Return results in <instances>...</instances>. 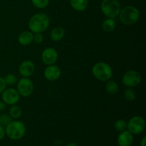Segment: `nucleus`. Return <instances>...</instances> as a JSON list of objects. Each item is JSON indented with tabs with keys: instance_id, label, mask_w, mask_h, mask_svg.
Returning a JSON list of instances; mask_svg holds the SVG:
<instances>
[{
	"instance_id": "nucleus-3",
	"label": "nucleus",
	"mask_w": 146,
	"mask_h": 146,
	"mask_svg": "<svg viewBox=\"0 0 146 146\" xmlns=\"http://www.w3.org/2000/svg\"><path fill=\"white\" fill-rule=\"evenodd\" d=\"M120 20L125 25H132L136 23L140 18L139 10L133 6H126L119 13Z\"/></svg>"
},
{
	"instance_id": "nucleus-13",
	"label": "nucleus",
	"mask_w": 146,
	"mask_h": 146,
	"mask_svg": "<svg viewBox=\"0 0 146 146\" xmlns=\"http://www.w3.org/2000/svg\"><path fill=\"white\" fill-rule=\"evenodd\" d=\"M117 142L119 146H131L133 143V135L128 131H123L118 135Z\"/></svg>"
},
{
	"instance_id": "nucleus-9",
	"label": "nucleus",
	"mask_w": 146,
	"mask_h": 146,
	"mask_svg": "<svg viewBox=\"0 0 146 146\" xmlns=\"http://www.w3.org/2000/svg\"><path fill=\"white\" fill-rule=\"evenodd\" d=\"M1 94H2L1 95L2 101H4L7 105H15L19 101V94L18 93L17 90L14 89V88H9L5 89Z\"/></svg>"
},
{
	"instance_id": "nucleus-4",
	"label": "nucleus",
	"mask_w": 146,
	"mask_h": 146,
	"mask_svg": "<svg viewBox=\"0 0 146 146\" xmlns=\"http://www.w3.org/2000/svg\"><path fill=\"white\" fill-rule=\"evenodd\" d=\"M92 74L96 78L101 81H106L112 77L113 71L111 66L104 62L96 64L92 68Z\"/></svg>"
},
{
	"instance_id": "nucleus-8",
	"label": "nucleus",
	"mask_w": 146,
	"mask_h": 146,
	"mask_svg": "<svg viewBox=\"0 0 146 146\" xmlns=\"http://www.w3.org/2000/svg\"><path fill=\"white\" fill-rule=\"evenodd\" d=\"M34 84L32 81L28 78H21L17 84V91L20 96L23 97H28L34 92Z\"/></svg>"
},
{
	"instance_id": "nucleus-27",
	"label": "nucleus",
	"mask_w": 146,
	"mask_h": 146,
	"mask_svg": "<svg viewBox=\"0 0 146 146\" xmlns=\"http://www.w3.org/2000/svg\"><path fill=\"white\" fill-rule=\"evenodd\" d=\"M5 135V128H4V127L0 125V141L4 139Z\"/></svg>"
},
{
	"instance_id": "nucleus-28",
	"label": "nucleus",
	"mask_w": 146,
	"mask_h": 146,
	"mask_svg": "<svg viewBox=\"0 0 146 146\" xmlns=\"http://www.w3.org/2000/svg\"><path fill=\"white\" fill-rule=\"evenodd\" d=\"M6 105L7 104L4 101H0V112H2L6 109Z\"/></svg>"
},
{
	"instance_id": "nucleus-29",
	"label": "nucleus",
	"mask_w": 146,
	"mask_h": 146,
	"mask_svg": "<svg viewBox=\"0 0 146 146\" xmlns=\"http://www.w3.org/2000/svg\"><path fill=\"white\" fill-rule=\"evenodd\" d=\"M141 146H146V137L144 136L141 141Z\"/></svg>"
},
{
	"instance_id": "nucleus-11",
	"label": "nucleus",
	"mask_w": 146,
	"mask_h": 146,
	"mask_svg": "<svg viewBox=\"0 0 146 146\" xmlns=\"http://www.w3.org/2000/svg\"><path fill=\"white\" fill-rule=\"evenodd\" d=\"M44 77L49 81H54L61 77V71L58 66L56 65H49L45 68L44 73Z\"/></svg>"
},
{
	"instance_id": "nucleus-30",
	"label": "nucleus",
	"mask_w": 146,
	"mask_h": 146,
	"mask_svg": "<svg viewBox=\"0 0 146 146\" xmlns=\"http://www.w3.org/2000/svg\"><path fill=\"white\" fill-rule=\"evenodd\" d=\"M66 146H78V145H77V144L75 143H69L67 144Z\"/></svg>"
},
{
	"instance_id": "nucleus-19",
	"label": "nucleus",
	"mask_w": 146,
	"mask_h": 146,
	"mask_svg": "<svg viewBox=\"0 0 146 146\" xmlns=\"http://www.w3.org/2000/svg\"><path fill=\"white\" fill-rule=\"evenodd\" d=\"M106 90L108 94L114 95L118 91V84L114 81H108L106 85Z\"/></svg>"
},
{
	"instance_id": "nucleus-12",
	"label": "nucleus",
	"mask_w": 146,
	"mask_h": 146,
	"mask_svg": "<svg viewBox=\"0 0 146 146\" xmlns=\"http://www.w3.org/2000/svg\"><path fill=\"white\" fill-rule=\"evenodd\" d=\"M35 71V66L32 61L29 60L24 61L20 64L19 67V72L23 77L28 78L33 75Z\"/></svg>"
},
{
	"instance_id": "nucleus-22",
	"label": "nucleus",
	"mask_w": 146,
	"mask_h": 146,
	"mask_svg": "<svg viewBox=\"0 0 146 146\" xmlns=\"http://www.w3.org/2000/svg\"><path fill=\"white\" fill-rule=\"evenodd\" d=\"M33 5L38 9H44L49 4V0H31Z\"/></svg>"
},
{
	"instance_id": "nucleus-7",
	"label": "nucleus",
	"mask_w": 146,
	"mask_h": 146,
	"mask_svg": "<svg viewBox=\"0 0 146 146\" xmlns=\"http://www.w3.org/2000/svg\"><path fill=\"white\" fill-rule=\"evenodd\" d=\"M122 82L128 88L137 86L141 82V76L140 73L134 70L126 71L123 76Z\"/></svg>"
},
{
	"instance_id": "nucleus-23",
	"label": "nucleus",
	"mask_w": 146,
	"mask_h": 146,
	"mask_svg": "<svg viewBox=\"0 0 146 146\" xmlns=\"http://www.w3.org/2000/svg\"><path fill=\"white\" fill-rule=\"evenodd\" d=\"M4 81H5L6 84L9 86H13L17 82V78L15 75L14 74H7L5 77L4 78Z\"/></svg>"
},
{
	"instance_id": "nucleus-16",
	"label": "nucleus",
	"mask_w": 146,
	"mask_h": 146,
	"mask_svg": "<svg viewBox=\"0 0 146 146\" xmlns=\"http://www.w3.org/2000/svg\"><path fill=\"white\" fill-rule=\"evenodd\" d=\"M65 35V30L64 28L61 27H57L56 28L53 29L52 31H51L50 34V37L51 40L54 41H61L64 38Z\"/></svg>"
},
{
	"instance_id": "nucleus-21",
	"label": "nucleus",
	"mask_w": 146,
	"mask_h": 146,
	"mask_svg": "<svg viewBox=\"0 0 146 146\" xmlns=\"http://www.w3.org/2000/svg\"><path fill=\"white\" fill-rule=\"evenodd\" d=\"M124 96H125V98L127 101H133L136 98V94H135V91L132 88H128L125 89V92H124Z\"/></svg>"
},
{
	"instance_id": "nucleus-14",
	"label": "nucleus",
	"mask_w": 146,
	"mask_h": 146,
	"mask_svg": "<svg viewBox=\"0 0 146 146\" xmlns=\"http://www.w3.org/2000/svg\"><path fill=\"white\" fill-rule=\"evenodd\" d=\"M33 38H34V34L31 31H24L19 35L18 42L22 46H27L32 42Z\"/></svg>"
},
{
	"instance_id": "nucleus-6",
	"label": "nucleus",
	"mask_w": 146,
	"mask_h": 146,
	"mask_svg": "<svg viewBox=\"0 0 146 146\" xmlns=\"http://www.w3.org/2000/svg\"><path fill=\"white\" fill-rule=\"evenodd\" d=\"M145 128V122L143 118L141 116H133L130 119L127 123V128L128 131L133 135H138L143 132Z\"/></svg>"
},
{
	"instance_id": "nucleus-17",
	"label": "nucleus",
	"mask_w": 146,
	"mask_h": 146,
	"mask_svg": "<svg viewBox=\"0 0 146 146\" xmlns=\"http://www.w3.org/2000/svg\"><path fill=\"white\" fill-rule=\"evenodd\" d=\"M115 21L114 19L108 18L106 20H104L102 24V29L105 32L110 33L112 32L115 28Z\"/></svg>"
},
{
	"instance_id": "nucleus-10",
	"label": "nucleus",
	"mask_w": 146,
	"mask_h": 146,
	"mask_svg": "<svg viewBox=\"0 0 146 146\" xmlns=\"http://www.w3.org/2000/svg\"><path fill=\"white\" fill-rule=\"evenodd\" d=\"M58 56V53L56 51L55 48L49 47V48H45L41 54V60L46 65H53L56 62Z\"/></svg>"
},
{
	"instance_id": "nucleus-1",
	"label": "nucleus",
	"mask_w": 146,
	"mask_h": 146,
	"mask_svg": "<svg viewBox=\"0 0 146 146\" xmlns=\"http://www.w3.org/2000/svg\"><path fill=\"white\" fill-rule=\"evenodd\" d=\"M50 24L48 16L44 13H37L34 14L29 21V28L32 33H41L47 29Z\"/></svg>"
},
{
	"instance_id": "nucleus-18",
	"label": "nucleus",
	"mask_w": 146,
	"mask_h": 146,
	"mask_svg": "<svg viewBox=\"0 0 146 146\" xmlns=\"http://www.w3.org/2000/svg\"><path fill=\"white\" fill-rule=\"evenodd\" d=\"M22 115V111L18 106L12 105L9 108V115L11 118L18 119Z\"/></svg>"
},
{
	"instance_id": "nucleus-20",
	"label": "nucleus",
	"mask_w": 146,
	"mask_h": 146,
	"mask_svg": "<svg viewBox=\"0 0 146 146\" xmlns=\"http://www.w3.org/2000/svg\"><path fill=\"white\" fill-rule=\"evenodd\" d=\"M114 128L118 132H122L126 130L127 123L124 120H118L114 123Z\"/></svg>"
},
{
	"instance_id": "nucleus-2",
	"label": "nucleus",
	"mask_w": 146,
	"mask_h": 146,
	"mask_svg": "<svg viewBox=\"0 0 146 146\" xmlns=\"http://www.w3.org/2000/svg\"><path fill=\"white\" fill-rule=\"evenodd\" d=\"M5 133L8 138L14 141L21 139L26 133V126L19 121H11L5 127Z\"/></svg>"
},
{
	"instance_id": "nucleus-26",
	"label": "nucleus",
	"mask_w": 146,
	"mask_h": 146,
	"mask_svg": "<svg viewBox=\"0 0 146 146\" xmlns=\"http://www.w3.org/2000/svg\"><path fill=\"white\" fill-rule=\"evenodd\" d=\"M6 87H7V84L4 81V78L0 76V94H2L3 91L6 89Z\"/></svg>"
},
{
	"instance_id": "nucleus-25",
	"label": "nucleus",
	"mask_w": 146,
	"mask_h": 146,
	"mask_svg": "<svg viewBox=\"0 0 146 146\" xmlns=\"http://www.w3.org/2000/svg\"><path fill=\"white\" fill-rule=\"evenodd\" d=\"M44 41V36L41 33H36L34 35V38L33 41L36 43V44H41Z\"/></svg>"
},
{
	"instance_id": "nucleus-15",
	"label": "nucleus",
	"mask_w": 146,
	"mask_h": 146,
	"mask_svg": "<svg viewBox=\"0 0 146 146\" xmlns=\"http://www.w3.org/2000/svg\"><path fill=\"white\" fill-rule=\"evenodd\" d=\"M70 4L74 10L82 11L88 7V0H70Z\"/></svg>"
},
{
	"instance_id": "nucleus-5",
	"label": "nucleus",
	"mask_w": 146,
	"mask_h": 146,
	"mask_svg": "<svg viewBox=\"0 0 146 146\" xmlns=\"http://www.w3.org/2000/svg\"><path fill=\"white\" fill-rule=\"evenodd\" d=\"M103 14L108 18L115 19L119 15L121 4L118 0H103L101 4Z\"/></svg>"
},
{
	"instance_id": "nucleus-24",
	"label": "nucleus",
	"mask_w": 146,
	"mask_h": 146,
	"mask_svg": "<svg viewBox=\"0 0 146 146\" xmlns=\"http://www.w3.org/2000/svg\"><path fill=\"white\" fill-rule=\"evenodd\" d=\"M11 121H12V118L10 117V115H7V114L0 115V125L1 126L6 127Z\"/></svg>"
}]
</instances>
